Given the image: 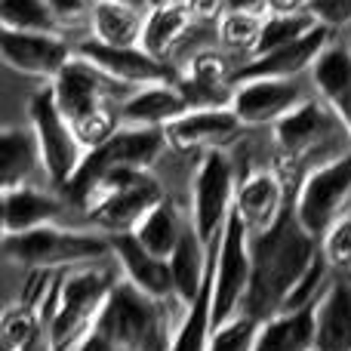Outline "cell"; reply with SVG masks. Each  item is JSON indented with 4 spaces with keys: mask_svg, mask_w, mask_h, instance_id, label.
I'll list each match as a JSON object with an SVG mask.
<instances>
[{
    "mask_svg": "<svg viewBox=\"0 0 351 351\" xmlns=\"http://www.w3.org/2000/svg\"><path fill=\"white\" fill-rule=\"evenodd\" d=\"M167 302L170 299H154L121 278L93 327L114 351H170L176 327Z\"/></svg>",
    "mask_w": 351,
    "mask_h": 351,
    "instance_id": "obj_3",
    "label": "cell"
},
{
    "mask_svg": "<svg viewBox=\"0 0 351 351\" xmlns=\"http://www.w3.org/2000/svg\"><path fill=\"white\" fill-rule=\"evenodd\" d=\"M49 6L59 22H80V19L93 16L96 0H49Z\"/></svg>",
    "mask_w": 351,
    "mask_h": 351,
    "instance_id": "obj_36",
    "label": "cell"
},
{
    "mask_svg": "<svg viewBox=\"0 0 351 351\" xmlns=\"http://www.w3.org/2000/svg\"><path fill=\"white\" fill-rule=\"evenodd\" d=\"M250 130L231 105L219 108H191L167 127V139L176 152H225Z\"/></svg>",
    "mask_w": 351,
    "mask_h": 351,
    "instance_id": "obj_13",
    "label": "cell"
},
{
    "mask_svg": "<svg viewBox=\"0 0 351 351\" xmlns=\"http://www.w3.org/2000/svg\"><path fill=\"white\" fill-rule=\"evenodd\" d=\"M40 167H43V154L31 123L28 127H6L0 133V185L3 188L28 185L31 176Z\"/></svg>",
    "mask_w": 351,
    "mask_h": 351,
    "instance_id": "obj_25",
    "label": "cell"
},
{
    "mask_svg": "<svg viewBox=\"0 0 351 351\" xmlns=\"http://www.w3.org/2000/svg\"><path fill=\"white\" fill-rule=\"evenodd\" d=\"M311 84L317 96L339 114L351 136V49L330 43L311 65Z\"/></svg>",
    "mask_w": 351,
    "mask_h": 351,
    "instance_id": "obj_23",
    "label": "cell"
},
{
    "mask_svg": "<svg viewBox=\"0 0 351 351\" xmlns=\"http://www.w3.org/2000/svg\"><path fill=\"white\" fill-rule=\"evenodd\" d=\"M317 348L351 351V280H330L317 302Z\"/></svg>",
    "mask_w": 351,
    "mask_h": 351,
    "instance_id": "obj_24",
    "label": "cell"
},
{
    "mask_svg": "<svg viewBox=\"0 0 351 351\" xmlns=\"http://www.w3.org/2000/svg\"><path fill=\"white\" fill-rule=\"evenodd\" d=\"M308 12L333 31L351 25V0H311Z\"/></svg>",
    "mask_w": 351,
    "mask_h": 351,
    "instance_id": "obj_35",
    "label": "cell"
},
{
    "mask_svg": "<svg viewBox=\"0 0 351 351\" xmlns=\"http://www.w3.org/2000/svg\"><path fill=\"white\" fill-rule=\"evenodd\" d=\"M56 22L59 19H56L49 0H0V28L59 34Z\"/></svg>",
    "mask_w": 351,
    "mask_h": 351,
    "instance_id": "obj_31",
    "label": "cell"
},
{
    "mask_svg": "<svg viewBox=\"0 0 351 351\" xmlns=\"http://www.w3.org/2000/svg\"><path fill=\"white\" fill-rule=\"evenodd\" d=\"M262 12H222L219 16V40L237 53H253L262 34Z\"/></svg>",
    "mask_w": 351,
    "mask_h": 351,
    "instance_id": "obj_33",
    "label": "cell"
},
{
    "mask_svg": "<svg viewBox=\"0 0 351 351\" xmlns=\"http://www.w3.org/2000/svg\"><path fill=\"white\" fill-rule=\"evenodd\" d=\"M317 302L305 305V308L280 311V315L262 321L256 351H315L317 348Z\"/></svg>",
    "mask_w": 351,
    "mask_h": 351,
    "instance_id": "obj_22",
    "label": "cell"
},
{
    "mask_svg": "<svg viewBox=\"0 0 351 351\" xmlns=\"http://www.w3.org/2000/svg\"><path fill=\"white\" fill-rule=\"evenodd\" d=\"M3 256L25 268L62 271V268L102 262L105 256H111V241L108 234H99V231H74L53 222L43 228L25 231V234H6Z\"/></svg>",
    "mask_w": 351,
    "mask_h": 351,
    "instance_id": "obj_5",
    "label": "cell"
},
{
    "mask_svg": "<svg viewBox=\"0 0 351 351\" xmlns=\"http://www.w3.org/2000/svg\"><path fill=\"white\" fill-rule=\"evenodd\" d=\"M62 200L53 197L43 188L16 185L3 188V237L6 234H25V231L43 228V225L59 222Z\"/></svg>",
    "mask_w": 351,
    "mask_h": 351,
    "instance_id": "obj_20",
    "label": "cell"
},
{
    "mask_svg": "<svg viewBox=\"0 0 351 351\" xmlns=\"http://www.w3.org/2000/svg\"><path fill=\"white\" fill-rule=\"evenodd\" d=\"M311 0H265V12H308Z\"/></svg>",
    "mask_w": 351,
    "mask_h": 351,
    "instance_id": "obj_38",
    "label": "cell"
},
{
    "mask_svg": "<svg viewBox=\"0 0 351 351\" xmlns=\"http://www.w3.org/2000/svg\"><path fill=\"white\" fill-rule=\"evenodd\" d=\"M185 111H191L188 99L182 96V90L176 86V80L167 84H152L139 86L130 96H123V102L117 105V117L127 127H160L167 130L173 121H179Z\"/></svg>",
    "mask_w": 351,
    "mask_h": 351,
    "instance_id": "obj_19",
    "label": "cell"
},
{
    "mask_svg": "<svg viewBox=\"0 0 351 351\" xmlns=\"http://www.w3.org/2000/svg\"><path fill=\"white\" fill-rule=\"evenodd\" d=\"M90 25L96 40L111 43V47H139L145 16L133 3H123V0H96Z\"/></svg>",
    "mask_w": 351,
    "mask_h": 351,
    "instance_id": "obj_26",
    "label": "cell"
},
{
    "mask_svg": "<svg viewBox=\"0 0 351 351\" xmlns=\"http://www.w3.org/2000/svg\"><path fill=\"white\" fill-rule=\"evenodd\" d=\"M111 241V259L117 262V268L123 271V278L133 287H139L142 293L154 299H176V287H173V268L170 259L148 253L133 231H117L108 234Z\"/></svg>",
    "mask_w": 351,
    "mask_h": 351,
    "instance_id": "obj_17",
    "label": "cell"
},
{
    "mask_svg": "<svg viewBox=\"0 0 351 351\" xmlns=\"http://www.w3.org/2000/svg\"><path fill=\"white\" fill-rule=\"evenodd\" d=\"M28 123L37 133L43 154V173L49 176L53 185L65 188L71 182V176L80 170L86 158V148L80 142L74 123L65 117V111L59 108L53 96V86H43L28 99Z\"/></svg>",
    "mask_w": 351,
    "mask_h": 351,
    "instance_id": "obj_8",
    "label": "cell"
},
{
    "mask_svg": "<svg viewBox=\"0 0 351 351\" xmlns=\"http://www.w3.org/2000/svg\"><path fill=\"white\" fill-rule=\"evenodd\" d=\"M123 3H136V0H123Z\"/></svg>",
    "mask_w": 351,
    "mask_h": 351,
    "instance_id": "obj_41",
    "label": "cell"
},
{
    "mask_svg": "<svg viewBox=\"0 0 351 351\" xmlns=\"http://www.w3.org/2000/svg\"><path fill=\"white\" fill-rule=\"evenodd\" d=\"M333 43V28L317 22L308 34H302L299 40L287 43L280 49H271L265 56H253L247 65H241L234 71V84L250 77H296L302 71H311V65L317 62V56Z\"/></svg>",
    "mask_w": 351,
    "mask_h": 351,
    "instance_id": "obj_16",
    "label": "cell"
},
{
    "mask_svg": "<svg viewBox=\"0 0 351 351\" xmlns=\"http://www.w3.org/2000/svg\"><path fill=\"white\" fill-rule=\"evenodd\" d=\"M315 351H321V348H315Z\"/></svg>",
    "mask_w": 351,
    "mask_h": 351,
    "instance_id": "obj_42",
    "label": "cell"
},
{
    "mask_svg": "<svg viewBox=\"0 0 351 351\" xmlns=\"http://www.w3.org/2000/svg\"><path fill=\"white\" fill-rule=\"evenodd\" d=\"M188 3V10H191V16H194V22H204V19H219L225 12V3L222 0H185Z\"/></svg>",
    "mask_w": 351,
    "mask_h": 351,
    "instance_id": "obj_37",
    "label": "cell"
},
{
    "mask_svg": "<svg viewBox=\"0 0 351 351\" xmlns=\"http://www.w3.org/2000/svg\"><path fill=\"white\" fill-rule=\"evenodd\" d=\"M210 333H213V262H210V274H206V284L200 290V296L188 305L179 327H176L170 351H206Z\"/></svg>",
    "mask_w": 351,
    "mask_h": 351,
    "instance_id": "obj_28",
    "label": "cell"
},
{
    "mask_svg": "<svg viewBox=\"0 0 351 351\" xmlns=\"http://www.w3.org/2000/svg\"><path fill=\"white\" fill-rule=\"evenodd\" d=\"M302 102L305 96L296 77H250L234 84L231 108L247 127H274Z\"/></svg>",
    "mask_w": 351,
    "mask_h": 351,
    "instance_id": "obj_15",
    "label": "cell"
},
{
    "mask_svg": "<svg viewBox=\"0 0 351 351\" xmlns=\"http://www.w3.org/2000/svg\"><path fill=\"white\" fill-rule=\"evenodd\" d=\"M0 56L19 74L53 80L71 62L74 47L62 34L43 31H10L0 28Z\"/></svg>",
    "mask_w": 351,
    "mask_h": 351,
    "instance_id": "obj_12",
    "label": "cell"
},
{
    "mask_svg": "<svg viewBox=\"0 0 351 351\" xmlns=\"http://www.w3.org/2000/svg\"><path fill=\"white\" fill-rule=\"evenodd\" d=\"M176 86L191 108H219L234 99V71H228L222 53H197L185 71L176 74Z\"/></svg>",
    "mask_w": 351,
    "mask_h": 351,
    "instance_id": "obj_18",
    "label": "cell"
},
{
    "mask_svg": "<svg viewBox=\"0 0 351 351\" xmlns=\"http://www.w3.org/2000/svg\"><path fill=\"white\" fill-rule=\"evenodd\" d=\"M250 250H253V280L243 299V311L268 321L287 308L293 290L315 265L321 241L302 228L290 206L274 228L256 237L250 234Z\"/></svg>",
    "mask_w": 351,
    "mask_h": 351,
    "instance_id": "obj_1",
    "label": "cell"
},
{
    "mask_svg": "<svg viewBox=\"0 0 351 351\" xmlns=\"http://www.w3.org/2000/svg\"><path fill=\"white\" fill-rule=\"evenodd\" d=\"M234 170L225 152H204L191 176V225L206 247H216L222 228L234 210Z\"/></svg>",
    "mask_w": 351,
    "mask_h": 351,
    "instance_id": "obj_9",
    "label": "cell"
},
{
    "mask_svg": "<svg viewBox=\"0 0 351 351\" xmlns=\"http://www.w3.org/2000/svg\"><path fill=\"white\" fill-rule=\"evenodd\" d=\"M225 12H265V0H222Z\"/></svg>",
    "mask_w": 351,
    "mask_h": 351,
    "instance_id": "obj_39",
    "label": "cell"
},
{
    "mask_svg": "<svg viewBox=\"0 0 351 351\" xmlns=\"http://www.w3.org/2000/svg\"><path fill=\"white\" fill-rule=\"evenodd\" d=\"M53 96L59 102V108L65 111V117L77 127V123L90 121L93 114L108 108V99L117 93V80H111L108 74H102L93 62H86L84 56H77L74 49L71 62L49 80ZM127 90V86H123Z\"/></svg>",
    "mask_w": 351,
    "mask_h": 351,
    "instance_id": "obj_10",
    "label": "cell"
},
{
    "mask_svg": "<svg viewBox=\"0 0 351 351\" xmlns=\"http://www.w3.org/2000/svg\"><path fill=\"white\" fill-rule=\"evenodd\" d=\"M250 280H253L250 228L243 225L241 213L231 210L222 237L213 247V327L243 311Z\"/></svg>",
    "mask_w": 351,
    "mask_h": 351,
    "instance_id": "obj_7",
    "label": "cell"
},
{
    "mask_svg": "<svg viewBox=\"0 0 351 351\" xmlns=\"http://www.w3.org/2000/svg\"><path fill=\"white\" fill-rule=\"evenodd\" d=\"M271 142L280 160V173H287V167L302 164H311L315 170L317 164H327V160L351 152V136L346 123L324 99H305L287 117H280L271 127Z\"/></svg>",
    "mask_w": 351,
    "mask_h": 351,
    "instance_id": "obj_4",
    "label": "cell"
},
{
    "mask_svg": "<svg viewBox=\"0 0 351 351\" xmlns=\"http://www.w3.org/2000/svg\"><path fill=\"white\" fill-rule=\"evenodd\" d=\"M114 287V271L102 262L62 268L53 274V284L37 305V315L49 330L56 351H77Z\"/></svg>",
    "mask_w": 351,
    "mask_h": 351,
    "instance_id": "obj_2",
    "label": "cell"
},
{
    "mask_svg": "<svg viewBox=\"0 0 351 351\" xmlns=\"http://www.w3.org/2000/svg\"><path fill=\"white\" fill-rule=\"evenodd\" d=\"M351 204V152L317 164L299 179L293 194V213L308 234L321 241L330 225L346 216Z\"/></svg>",
    "mask_w": 351,
    "mask_h": 351,
    "instance_id": "obj_6",
    "label": "cell"
},
{
    "mask_svg": "<svg viewBox=\"0 0 351 351\" xmlns=\"http://www.w3.org/2000/svg\"><path fill=\"white\" fill-rule=\"evenodd\" d=\"M74 49L86 62H93L102 74H108L111 80H117L121 86H130V90L176 80V74L164 65V59L145 53L142 47H111V43H102L93 37V40L77 43Z\"/></svg>",
    "mask_w": 351,
    "mask_h": 351,
    "instance_id": "obj_14",
    "label": "cell"
},
{
    "mask_svg": "<svg viewBox=\"0 0 351 351\" xmlns=\"http://www.w3.org/2000/svg\"><path fill=\"white\" fill-rule=\"evenodd\" d=\"M321 253L333 271L348 274L351 280V213L330 225V231L321 237Z\"/></svg>",
    "mask_w": 351,
    "mask_h": 351,
    "instance_id": "obj_34",
    "label": "cell"
},
{
    "mask_svg": "<svg viewBox=\"0 0 351 351\" xmlns=\"http://www.w3.org/2000/svg\"><path fill=\"white\" fill-rule=\"evenodd\" d=\"M148 6H164V3H173V0H145Z\"/></svg>",
    "mask_w": 351,
    "mask_h": 351,
    "instance_id": "obj_40",
    "label": "cell"
},
{
    "mask_svg": "<svg viewBox=\"0 0 351 351\" xmlns=\"http://www.w3.org/2000/svg\"><path fill=\"white\" fill-rule=\"evenodd\" d=\"M317 25V19L311 12H268L265 22H262V34L256 40V49L250 53L253 56H265L271 49H280L287 43L299 40L302 34H308L311 28Z\"/></svg>",
    "mask_w": 351,
    "mask_h": 351,
    "instance_id": "obj_30",
    "label": "cell"
},
{
    "mask_svg": "<svg viewBox=\"0 0 351 351\" xmlns=\"http://www.w3.org/2000/svg\"><path fill=\"white\" fill-rule=\"evenodd\" d=\"M185 225H182L179 213H176V206L170 200H160V204L136 225L133 234L148 253L160 256V259H170L176 243H179V237H182V231H185Z\"/></svg>",
    "mask_w": 351,
    "mask_h": 351,
    "instance_id": "obj_29",
    "label": "cell"
},
{
    "mask_svg": "<svg viewBox=\"0 0 351 351\" xmlns=\"http://www.w3.org/2000/svg\"><path fill=\"white\" fill-rule=\"evenodd\" d=\"M191 25H194V16L185 0H173V3H164V6H148L139 47L145 53L158 56V59H167V53L182 40V34Z\"/></svg>",
    "mask_w": 351,
    "mask_h": 351,
    "instance_id": "obj_27",
    "label": "cell"
},
{
    "mask_svg": "<svg viewBox=\"0 0 351 351\" xmlns=\"http://www.w3.org/2000/svg\"><path fill=\"white\" fill-rule=\"evenodd\" d=\"M259 327H262L259 317L247 315V311H237L234 317L213 327L206 351H256Z\"/></svg>",
    "mask_w": 351,
    "mask_h": 351,
    "instance_id": "obj_32",
    "label": "cell"
},
{
    "mask_svg": "<svg viewBox=\"0 0 351 351\" xmlns=\"http://www.w3.org/2000/svg\"><path fill=\"white\" fill-rule=\"evenodd\" d=\"M210 262H213V250L200 241V234L194 231L191 219H188L185 231H182L179 243H176L173 256H170V268H173V287H176V302L188 305L200 296L210 274Z\"/></svg>",
    "mask_w": 351,
    "mask_h": 351,
    "instance_id": "obj_21",
    "label": "cell"
},
{
    "mask_svg": "<svg viewBox=\"0 0 351 351\" xmlns=\"http://www.w3.org/2000/svg\"><path fill=\"white\" fill-rule=\"evenodd\" d=\"M293 206V197L287 194V179L278 167H259L250 170L237 182L234 191V210L241 213L243 225L250 228V234H265L268 228L284 219V213Z\"/></svg>",
    "mask_w": 351,
    "mask_h": 351,
    "instance_id": "obj_11",
    "label": "cell"
}]
</instances>
